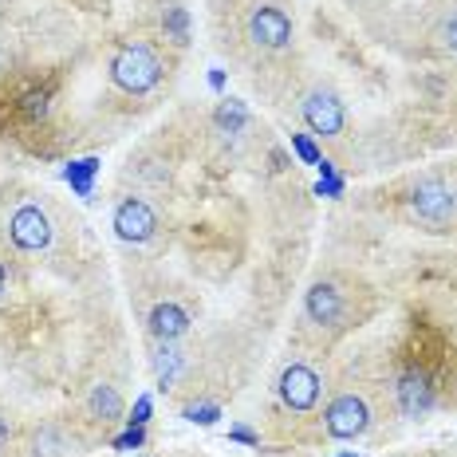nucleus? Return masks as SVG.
Here are the masks:
<instances>
[{"label":"nucleus","instance_id":"nucleus-3","mask_svg":"<svg viewBox=\"0 0 457 457\" xmlns=\"http://www.w3.org/2000/svg\"><path fill=\"white\" fill-rule=\"evenodd\" d=\"M300 119L316 138H339L347 130V111L331 87H312L300 99Z\"/></svg>","mask_w":457,"mask_h":457},{"label":"nucleus","instance_id":"nucleus-10","mask_svg":"<svg viewBox=\"0 0 457 457\" xmlns=\"http://www.w3.org/2000/svg\"><path fill=\"white\" fill-rule=\"evenodd\" d=\"M395 390H398V406H403L406 418H422L434 406V386H430V378H426L418 367L403 370Z\"/></svg>","mask_w":457,"mask_h":457},{"label":"nucleus","instance_id":"nucleus-11","mask_svg":"<svg viewBox=\"0 0 457 457\" xmlns=\"http://www.w3.org/2000/svg\"><path fill=\"white\" fill-rule=\"evenodd\" d=\"M186 331H189V316L178 303H158V308L150 312V336L158 343H174V339H182Z\"/></svg>","mask_w":457,"mask_h":457},{"label":"nucleus","instance_id":"nucleus-14","mask_svg":"<svg viewBox=\"0 0 457 457\" xmlns=\"http://www.w3.org/2000/svg\"><path fill=\"white\" fill-rule=\"evenodd\" d=\"M434 40H437V47H442V52L457 55V8H453V12H445L442 21H437V32H434Z\"/></svg>","mask_w":457,"mask_h":457},{"label":"nucleus","instance_id":"nucleus-15","mask_svg":"<svg viewBox=\"0 0 457 457\" xmlns=\"http://www.w3.org/2000/svg\"><path fill=\"white\" fill-rule=\"evenodd\" d=\"M8 437H12V426H8V418H0V445H4Z\"/></svg>","mask_w":457,"mask_h":457},{"label":"nucleus","instance_id":"nucleus-8","mask_svg":"<svg viewBox=\"0 0 457 457\" xmlns=\"http://www.w3.org/2000/svg\"><path fill=\"white\" fill-rule=\"evenodd\" d=\"M154 228H158V217H154V209H150L142 197H122L119 209H114V233L122 237V241H150L154 237Z\"/></svg>","mask_w":457,"mask_h":457},{"label":"nucleus","instance_id":"nucleus-6","mask_svg":"<svg viewBox=\"0 0 457 457\" xmlns=\"http://www.w3.org/2000/svg\"><path fill=\"white\" fill-rule=\"evenodd\" d=\"M8 237H12L16 249L40 253L52 245V221H47V213L40 205H21L12 213V221H8Z\"/></svg>","mask_w":457,"mask_h":457},{"label":"nucleus","instance_id":"nucleus-12","mask_svg":"<svg viewBox=\"0 0 457 457\" xmlns=\"http://www.w3.org/2000/svg\"><path fill=\"white\" fill-rule=\"evenodd\" d=\"M87 411L95 418H103V422H114V418H122V395L111 383H99L87 395Z\"/></svg>","mask_w":457,"mask_h":457},{"label":"nucleus","instance_id":"nucleus-5","mask_svg":"<svg viewBox=\"0 0 457 457\" xmlns=\"http://www.w3.org/2000/svg\"><path fill=\"white\" fill-rule=\"evenodd\" d=\"M245 32H249V40L256 47H264V52H280V47L292 44V32H296V24H292V16L284 12V8L256 4L253 12H249V21H245Z\"/></svg>","mask_w":457,"mask_h":457},{"label":"nucleus","instance_id":"nucleus-4","mask_svg":"<svg viewBox=\"0 0 457 457\" xmlns=\"http://www.w3.org/2000/svg\"><path fill=\"white\" fill-rule=\"evenodd\" d=\"M323 430L331 437H339V442L363 437L370 430V406L359 395H336L323 406Z\"/></svg>","mask_w":457,"mask_h":457},{"label":"nucleus","instance_id":"nucleus-1","mask_svg":"<svg viewBox=\"0 0 457 457\" xmlns=\"http://www.w3.org/2000/svg\"><path fill=\"white\" fill-rule=\"evenodd\" d=\"M111 79H114V87H122L127 95H146L162 79V60L150 44L122 40L119 52L111 55Z\"/></svg>","mask_w":457,"mask_h":457},{"label":"nucleus","instance_id":"nucleus-16","mask_svg":"<svg viewBox=\"0 0 457 457\" xmlns=\"http://www.w3.org/2000/svg\"><path fill=\"white\" fill-rule=\"evenodd\" d=\"M4 284H8V280H4V269H0V296H4Z\"/></svg>","mask_w":457,"mask_h":457},{"label":"nucleus","instance_id":"nucleus-13","mask_svg":"<svg viewBox=\"0 0 457 457\" xmlns=\"http://www.w3.org/2000/svg\"><path fill=\"white\" fill-rule=\"evenodd\" d=\"M154 375H158L162 390L178 383V375H182V351H178L174 343H162V347H158V355H154Z\"/></svg>","mask_w":457,"mask_h":457},{"label":"nucleus","instance_id":"nucleus-9","mask_svg":"<svg viewBox=\"0 0 457 457\" xmlns=\"http://www.w3.org/2000/svg\"><path fill=\"white\" fill-rule=\"evenodd\" d=\"M303 312H308V320L320 323V328H336L343 320V312H347V300H343V292L331 280H320V284H312L308 296H303Z\"/></svg>","mask_w":457,"mask_h":457},{"label":"nucleus","instance_id":"nucleus-7","mask_svg":"<svg viewBox=\"0 0 457 457\" xmlns=\"http://www.w3.org/2000/svg\"><path fill=\"white\" fill-rule=\"evenodd\" d=\"M320 390H323V383H320V375L308 363L284 367V375H280V398H284V406H288V411H296V414L312 411V406L320 403Z\"/></svg>","mask_w":457,"mask_h":457},{"label":"nucleus","instance_id":"nucleus-2","mask_svg":"<svg viewBox=\"0 0 457 457\" xmlns=\"http://www.w3.org/2000/svg\"><path fill=\"white\" fill-rule=\"evenodd\" d=\"M411 209H414V217L422 225L445 228L453 221V213H457V197H453V189H450V182H445L442 174H422L414 182V189H411Z\"/></svg>","mask_w":457,"mask_h":457}]
</instances>
